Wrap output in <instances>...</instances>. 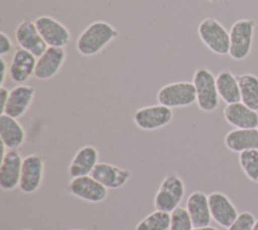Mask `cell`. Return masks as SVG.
<instances>
[{"instance_id":"ac0fdd59","label":"cell","mask_w":258,"mask_h":230,"mask_svg":"<svg viewBox=\"0 0 258 230\" xmlns=\"http://www.w3.org/2000/svg\"><path fill=\"white\" fill-rule=\"evenodd\" d=\"M223 115L226 121L236 128H257V111L249 108L241 101L227 104L223 110Z\"/></svg>"},{"instance_id":"1f68e13d","label":"cell","mask_w":258,"mask_h":230,"mask_svg":"<svg viewBox=\"0 0 258 230\" xmlns=\"http://www.w3.org/2000/svg\"><path fill=\"white\" fill-rule=\"evenodd\" d=\"M192 230H219V229H217L216 227L208 225V226H204V227H194Z\"/></svg>"},{"instance_id":"cb8c5ba5","label":"cell","mask_w":258,"mask_h":230,"mask_svg":"<svg viewBox=\"0 0 258 230\" xmlns=\"http://www.w3.org/2000/svg\"><path fill=\"white\" fill-rule=\"evenodd\" d=\"M237 79L240 87L241 102L258 111V77L253 74H242Z\"/></svg>"},{"instance_id":"4316f807","label":"cell","mask_w":258,"mask_h":230,"mask_svg":"<svg viewBox=\"0 0 258 230\" xmlns=\"http://www.w3.org/2000/svg\"><path fill=\"white\" fill-rule=\"evenodd\" d=\"M194 224L185 208L178 206L170 213L168 230H192Z\"/></svg>"},{"instance_id":"7402d4cb","label":"cell","mask_w":258,"mask_h":230,"mask_svg":"<svg viewBox=\"0 0 258 230\" xmlns=\"http://www.w3.org/2000/svg\"><path fill=\"white\" fill-rule=\"evenodd\" d=\"M226 147L233 152H242L250 149H258L257 128H236L229 131L224 139Z\"/></svg>"},{"instance_id":"4fadbf2b","label":"cell","mask_w":258,"mask_h":230,"mask_svg":"<svg viewBox=\"0 0 258 230\" xmlns=\"http://www.w3.org/2000/svg\"><path fill=\"white\" fill-rule=\"evenodd\" d=\"M66 58L67 51L64 47L48 46L46 50L37 58L33 77L42 81L53 78L64 64Z\"/></svg>"},{"instance_id":"3957f363","label":"cell","mask_w":258,"mask_h":230,"mask_svg":"<svg viewBox=\"0 0 258 230\" xmlns=\"http://www.w3.org/2000/svg\"><path fill=\"white\" fill-rule=\"evenodd\" d=\"M192 83L196 88L197 105L204 112H213L219 107L220 96L217 90L216 77L206 69H198L192 77Z\"/></svg>"},{"instance_id":"83f0119b","label":"cell","mask_w":258,"mask_h":230,"mask_svg":"<svg viewBox=\"0 0 258 230\" xmlns=\"http://www.w3.org/2000/svg\"><path fill=\"white\" fill-rule=\"evenodd\" d=\"M255 217L250 212H242L236 220L227 228V230H252L255 223Z\"/></svg>"},{"instance_id":"2e32d148","label":"cell","mask_w":258,"mask_h":230,"mask_svg":"<svg viewBox=\"0 0 258 230\" xmlns=\"http://www.w3.org/2000/svg\"><path fill=\"white\" fill-rule=\"evenodd\" d=\"M91 176L108 190H117L129 181L131 171L108 162H98Z\"/></svg>"},{"instance_id":"44dd1931","label":"cell","mask_w":258,"mask_h":230,"mask_svg":"<svg viewBox=\"0 0 258 230\" xmlns=\"http://www.w3.org/2000/svg\"><path fill=\"white\" fill-rule=\"evenodd\" d=\"M26 134L17 119L0 114V139L7 149H18L25 141Z\"/></svg>"},{"instance_id":"e575fe53","label":"cell","mask_w":258,"mask_h":230,"mask_svg":"<svg viewBox=\"0 0 258 230\" xmlns=\"http://www.w3.org/2000/svg\"><path fill=\"white\" fill-rule=\"evenodd\" d=\"M72 230H84V229H72Z\"/></svg>"},{"instance_id":"f546056e","label":"cell","mask_w":258,"mask_h":230,"mask_svg":"<svg viewBox=\"0 0 258 230\" xmlns=\"http://www.w3.org/2000/svg\"><path fill=\"white\" fill-rule=\"evenodd\" d=\"M9 92L10 91H8V89H6L4 86L0 87V114H2L4 111V108L8 100Z\"/></svg>"},{"instance_id":"ffe728a7","label":"cell","mask_w":258,"mask_h":230,"mask_svg":"<svg viewBox=\"0 0 258 230\" xmlns=\"http://www.w3.org/2000/svg\"><path fill=\"white\" fill-rule=\"evenodd\" d=\"M184 208L192 221L194 227H204L210 225L212 216L209 206V199L205 193L196 191L189 194Z\"/></svg>"},{"instance_id":"8fae6325","label":"cell","mask_w":258,"mask_h":230,"mask_svg":"<svg viewBox=\"0 0 258 230\" xmlns=\"http://www.w3.org/2000/svg\"><path fill=\"white\" fill-rule=\"evenodd\" d=\"M15 39L19 47L39 58L48 47L41 37L34 21L26 18L21 20L15 28Z\"/></svg>"},{"instance_id":"30bf717a","label":"cell","mask_w":258,"mask_h":230,"mask_svg":"<svg viewBox=\"0 0 258 230\" xmlns=\"http://www.w3.org/2000/svg\"><path fill=\"white\" fill-rule=\"evenodd\" d=\"M34 23L47 46L64 47L72 40L70 30L61 22L49 15L38 16Z\"/></svg>"},{"instance_id":"9c48e42d","label":"cell","mask_w":258,"mask_h":230,"mask_svg":"<svg viewBox=\"0 0 258 230\" xmlns=\"http://www.w3.org/2000/svg\"><path fill=\"white\" fill-rule=\"evenodd\" d=\"M44 176V160L39 154L23 157L19 190L24 194L35 193L41 186Z\"/></svg>"},{"instance_id":"7a4b0ae2","label":"cell","mask_w":258,"mask_h":230,"mask_svg":"<svg viewBox=\"0 0 258 230\" xmlns=\"http://www.w3.org/2000/svg\"><path fill=\"white\" fill-rule=\"evenodd\" d=\"M198 34L202 42L214 53L229 54L230 34L224 25L214 17H206L198 26Z\"/></svg>"},{"instance_id":"9a60e30c","label":"cell","mask_w":258,"mask_h":230,"mask_svg":"<svg viewBox=\"0 0 258 230\" xmlns=\"http://www.w3.org/2000/svg\"><path fill=\"white\" fill-rule=\"evenodd\" d=\"M212 219L220 226L228 228L238 217L239 213L232 201L221 192L208 195Z\"/></svg>"},{"instance_id":"52a82bcc","label":"cell","mask_w":258,"mask_h":230,"mask_svg":"<svg viewBox=\"0 0 258 230\" xmlns=\"http://www.w3.org/2000/svg\"><path fill=\"white\" fill-rule=\"evenodd\" d=\"M173 119L171 108L161 104L144 106L137 109L133 116L135 125L145 131L157 130L168 125Z\"/></svg>"},{"instance_id":"484cf974","label":"cell","mask_w":258,"mask_h":230,"mask_svg":"<svg viewBox=\"0 0 258 230\" xmlns=\"http://www.w3.org/2000/svg\"><path fill=\"white\" fill-rule=\"evenodd\" d=\"M239 164L250 181L258 183V149H250L240 152Z\"/></svg>"},{"instance_id":"4dcf8cb0","label":"cell","mask_w":258,"mask_h":230,"mask_svg":"<svg viewBox=\"0 0 258 230\" xmlns=\"http://www.w3.org/2000/svg\"><path fill=\"white\" fill-rule=\"evenodd\" d=\"M0 63H1V86H3V83H4V81H5L6 75H7L8 72H9V68H8L7 62L4 60L3 56H1Z\"/></svg>"},{"instance_id":"8992f818","label":"cell","mask_w":258,"mask_h":230,"mask_svg":"<svg viewBox=\"0 0 258 230\" xmlns=\"http://www.w3.org/2000/svg\"><path fill=\"white\" fill-rule=\"evenodd\" d=\"M158 104L169 108H182L192 105L197 101L196 88L192 82L179 81L164 85L156 95Z\"/></svg>"},{"instance_id":"d6a6232c","label":"cell","mask_w":258,"mask_h":230,"mask_svg":"<svg viewBox=\"0 0 258 230\" xmlns=\"http://www.w3.org/2000/svg\"><path fill=\"white\" fill-rule=\"evenodd\" d=\"M252 230H258V219L255 221V223H254V225H253Z\"/></svg>"},{"instance_id":"277c9868","label":"cell","mask_w":258,"mask_h":230,"mask_svg":"<svg viewBox=\"0 0 258 230\" xmlns=\"http://www.w3.org/2000/svg\"><path fill=\"white\" fill-rule=\"evenodd\" d=\"M185 186L180 177L175 174L167 175L159 185L154 196L153 205L155 210L171 213L182 201Z\"/></svg>"},{"instance_id":"5b68a950","label":"cell","mask_w":258,"mask_h":230,"mask_svg":"<svg viewBox=\"0 0 258 230\" xmlns=\"http://www.w3.org/2000/svg\"><path fill=\"white\" fill-rule=\"evenodd\" d=\"M255 31V21L253 19H239L233 23L229 31L230 49L229 55L236 61L246 59L252 48Z\"/></svg>"},{"instance_id":"d4e9b609","label":"cell","mask_w":258,"mask_h":230,"mask_svg":"<svg viewBox=\"0 0 258 230\" xmlns=\"http://www.w3.org/2000/svg\"><path fill=\"white\" fill-rule=\"evenodd\" d=\"M170 225V213L154 210L135 226L134 230H168Z\"/></svg>"},{"instance_id":"e0dca14e","label":"cell","mask_w":258,"mask_h":230,"mask_svg":"<svg viewBox=\"0 0 258 230\" xmlns=\"http://www.w3.org/2000/svg\"><path fill=\"white\" fill-rule=\"evenodd\" d=\"M37 58L31 52L19 47L15 50L9 65V77L16 84L25 83L34 76Z\"/></svg>"},{"instance_id":"5bb4252c","label":"cell","mask_w":258,"mask_h":230,"mask_svg":"<svg viewBox=\"0 0 258 230\" xmlns=\"http://www.w3.org/2000/svg\"><path fill=\"white\" fill-rule=\"evenodd\" d=\"M35 96V88L30 85L19 84L9 92L8 100L2 114L15 119L22 117L31 106Z\"/></svg>"},{"instance_id":"d590c367","label":"cell","mask_w":258,"mask_h":230,"mask_svg":"<svg viewBox=\"0 0 258 230\" xmlns=\"http://www.w3.org/2000/svg\"><path fill=\"white\" fill-rule=\"evenodd\" d=\"M23 230H31V229H23Z\"/></svg>"},{"instance_id":"ba28073f","label":"cell","mask_w":258,"mask_h":230,"mask_svg":"<svg viewBox=\"0 0 258 230\" xmlns=\"http://www.w3.org/2000/svg\"><path fill=\"white\" fill-rule=\"evenodd\" d=\"M68 191L72 196L89 203L103 202L108 196V189L91 175L71 178Z\"/></svg>"},{"instance_id":"8d00e7d4","label":"cell","mask_w":258,"mask_h":230,"mask_svg":"<svg viewBox=\"0 0 258 230\" xmlns=\"http://www.w3.org/2000/svg\"><path fill=\"white\" fill-rule=\"evenodd\" d=\"M257 129H258V125H257Z\"/></svg>"},{"instance_id":"6da1fadb","label":"cell","mask_w":258,"mask_h":230,"mask_svg":"<svg viewBox=\"0 0 258 230\" xmlns=\"http://www.w3.org/2000/svg\"><path fill=\"white\" fill-rule=\"evenodd\" d=\"M118 36L119 31L111 23L97 20L81 32L76 41V48L83 56H94Z\"/></svg>"},{"instance_id":"836d02e7","label":"cell","mask_w":258,"mask_h":230,"mask_svg":"<svg viewBox=\"0 0 258 230\" xmlns=\"http://www.w3.org/2000/svg\"><path fill=\"white\" fill-rule=\"evenodd\" d=\"M207 1H210V2H216V1H218V0H207Z\"/></svg>"},{"instance_id":"7c38bea8","label":"cell","mask_w":258,"mask_h":230,"mask_svg":"<svg viewBox=\"0 0 258 230\" xmlns=\"http://www.w3.org/2000/svg\"><path fill=\"white\" fill-rule=\"evenodd\" d=\"M23 157L18 149H7L1 156L0 188L3 191H13L19 187Z\"/></svg>"},{"instance_id":"f1b7e54d","label":"cell","mask_w":258,"mask_h":230,"mask_svg":"<svg viewBox=\"0 0 258 230\" xmlns=\"http://www.w3.org/2000/svg\"><path fill=\"white\" fill-rule=\"evenodd\" d=\"M13 47L12 40L8 34H6L4 31L0 32V55L5 56L8 54Z\"/></svg>"},{"instance_id":"d6986e66","label":"cell","mask_w":258,"mask_h":230,"mask_svg":"<svg viewBox=\"0 0 258 230\" xmlns=\"http://www.w3.org/2000/svg\"><path fill=\"white\" fill-rule=\"evenodd\" d=\"M99 162V151L93 145L81 147L69 165V175L71 178H78L91 175Z\"/></svg>"},{"instance_id":"603a6c76","label":"cell","mask_w":258,"mask_h":230,"mask_svg":"<svg viewBox=\"0 0 258 230\" xmlns=\"http://www.w3.org/2000/svg\"><path fill=\"white\" fill-rule=\"evenodd\" d=\"M216 85L220 99H222L226 104L241 101L238 79L229 70L219 72V74L216 76Z\"/></svg>"}]
</instances>
